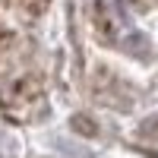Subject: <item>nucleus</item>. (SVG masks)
I'll return each instance as SVG.
<instances>
[{
	"label": "nucleus",
	"instance_id": "nucleus-1",
	"mask_svg": "<svg viewBox=\"0 0 158 158\" xmlns=\"http://www.w3.org/2000/svg\"><path fill=\"white\" fill-rule=\"evenodd\" d=\"M73 127H76V130H82V133H89V136H95V133H98V130H95V123H92L89 117H82V114H79V117H73Z\"/></svg>",
	"mask_w": 158,
	"mask_h": 158
}]
</instances>
